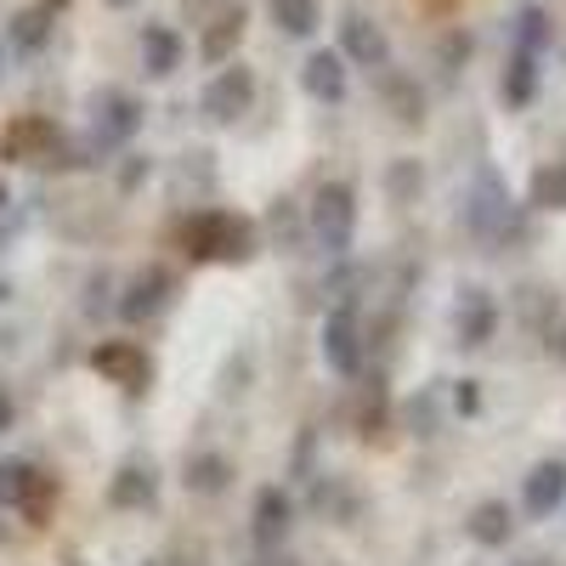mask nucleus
Instances as JSON below:
<instances>
[{
	"label": "nucleus",
	"mask_w": 566,
	"mask_h": 566,
	"mask_svg": "<svg viewBox=\"0 0 566 566\" xmlns=\"http://www.w3.org/2000/svg\"><path fill=\"white\" fill-rule=\"evenodd\" d=\"M154 499V470H142V464H125L119 476H114V504L130 510V504H148Z\"/></svg>",
	"instance_id": "nucleus-18"
},
{
	"label": "nucleus",
	"mask_w": 566,
	"mask_h": 566,
	"mask_svg": "<svg viewBox=\"0 0 566 566\" xmlns=\"http://www.w3.org/2000/svg\"><path fill=\"white\" fill-rule=\"evenodd\" d=\"M52 504H57V488H52V476H40V470H34V482H29V493H23V515H29V522H45V515H52Z\"/></svg>",
	"instance_id": "nucleus-24"
},
{
	"label": "nucleus",
	"mask_w": 566,
	"mask_h": 566,
	"mask_svg": "<svg viewBox=\"0 0 566 566\" xmlns=\"http://www.w3.org/2000/svg\"><path fill=\"white\" fill-rule=\"evenodd\" d=\"M386 97H391V108H397L402 125H419V119H424V97H419L408 80H386Z\"/></svg>",
	"instance_id": "nucleus-25"
},
{
	"label": "nucleus",
	"mask_w": 566,
	"mask_h": 566,
	"mask_svg": "<svg viewBox=\"0 0 566 566\" xmlns=\"http://www.w3.org/2000/svg\"><path fill=\"white\" fill-rule=\"evenodd\" d=\"M239 40H244V12H221L210 29H205V40H199V52H205V63H232V52H239Z\"/></svg>",
	"instance_id": "nucleus-12"
},
{
	"label": "nucleus",
	"mask_w": 566,
	"mask_h": 566,
	"mask_svg": "<svg viewBox=\"0 0 566 566\" xmlns=\"http://www.w3.org/2000/svg\"><path fill=\"white\" fill-rule=\"evenodd\" d=\"M0 205H7V187H0Z\"/></svg>",
	"instance_id": "nucleus-33"
},
{
	"label": "nucleus",
	"mask_w": 566,
	"mask_h": 566,
	"mask_svg": "<svg viewBox=\"0 0 566 566\" xmlns=\"http://www.w3.org/2000/svg\"><path fill=\"white\" fill-rule=\"evenodd\" d=\"M91 125H97L103 142H125L142 125V103L125 97V91H97V97H91Z\"/></svg>",
	"instance_id": "nucleus-5"
},
{
	"label": "nucleus",
	"mask_w": 566,
	"mask_h": 566,
	"mask_svg": "<svg viewBox=\"0 0 566 566\" xmlns=\"http://www.w3.org/2000/svg\"><path fill=\"white\" fill-rule=\"evenodd\" d=\"M560 499H566V464L549 459V464H538L533 476H527V510L533 515H549Z\"/></svg>",
	"instance_id": "nucleus-13"
},
{
	"label": "nucleus",
	"mask_w": 566,
	"mask_h": 566,
	"mask_svg": "<svg viewBox=\"0 0 566 566\" xmlns=\"http://www.w3.org/2000/svg\"><path fill=\"white\" fill-rule=\"evenodd\" d=\"M510 527H515V522H510V504H499V499H488L476 515H470V538L488 544V549H493V544H510Z\"/></svg>",
	"instance_id": "nucleus-16"
},
{
	"label": "nucleus",
	"mask_w": 566,
	"mask_h": 566,
	"mask_svg": "<svg viewBox=\"0 0 566 566\" xmlns=\"http://www.w3.org/2000/svg\"><path fill=\"white\" fill-rule=\"evenodd\" d=\"M533 205L566 210V159H555V165H544V170L533 176Z\"/></svg>",
	"instance_id": "nucleus-19"
},
{
	"label": "nucleus",
	"mask_w": 566,
	"mask_h": 566,
	"mask_svg": "<svg viewBox=\"0 0 566 566\" xmlns=\"http://www.w3.org/2000/svg\"><path fill=\"white\" fill-rule=\"evenodd\" d=\"M255 566H295V560H290V555H261Z\"/></svg>",
	"instance_id": "nucleus-29"
},
{
	"label": "nucleus",
	"mask_w": 566,
	"mask_h": 566,
	"mask_svg": "<svg viewBox=\"0 0 566 566\" xmlns=\"http://www.w3.org/2000/svg\"><path fill=\"white\" fill-rule=\"evenodd\" d=\"M165 290H170V283H165V272H142L136 283H130V295H125V317L136 323V317H148V312H159V301H165Z\"/></svg>",
	"instance_id": "nucleus-17"
},
{
	"label": "nucleus",
	"mask_w": 566,
	"mask_h": 566,
	"mask_svg": "<svg viewBox=\"0 0 566 566\" xmlns=\"http://www.w3.org/2000/svg\"><path fill=\"white\" fill-rule=\"evenodd\" d=\"M560 357H566V328H560Z\"/></svg>",
	"instance_id": "nucleus-32"
},
{
	"label": "nucleus",
	"mask_w": 566,
	"mask_h": 566,
	"mask_svg": "<svg viewBox=\"0 0 566 566\" xmlns=\"http://www.w3.org/2000/svg\"><path fill=\"white\" fill-rule=\"evenodd\" d=\"M52 148H57V130L45 125V119H18V125L7 130V154L23 159V165H40Z\"/></svg>",
	"instance_id": "nucleus-10"
},
{
	"label": "nucleus",
	"mask_w": 566,
	"mask_h": 566,
	"mask_svg": "<svg viewBox=\"0 0 566 566\" xmlns=\"http://www.w3.org/2000/svg\"><path fill=\"white\" fill-rule=\"evenodd\" d=\"M12 424V397H7V386H0V431Z\"/></svg>",
	"instance_id": "nucleus-28"
},
{
	"label": "nucleus",
	"mask_w": 566,
	"mask_h": 566,
	"mask_svg": "<svg viewBox=\"0 0 566 566\" xmlns=\"http://www.w3.org/2000/svg\"><path fill=\"white\" fill-rule=\"evenodd\" d=\"M301 85L312 91L317 103H340L346 97V63L335 52H312L306 69H301Z\"/></svg>",
	"instance_id": "nucleus-8"
},
{
	"label": "nucleus",
	"mask_w": 566,
	"mask_h": 566,
	"mask_svg": "<svg viewBox=\"0 0 566 566\" xmlns=\"http://www.w3.org/2000/svg\"><path fill=\"white\" fill-rule=\"evenodd\" d=\"M504 216H510L504 187H499V176H493V170H482V176H476V205H470V221H476L482 232H493Z\"/></svg>",
	"instance_id": "nucleus-14"
},
{
	"label": "nucleus",
	"mask_w": 566,
	"mask_h": 566,
	"mask_svg": "<svg viewBox=\"0 0 566 566\" xmlns=\"http://www.w3.org/2000/svg\"><path fill=\"white\" fill-rule=\"evenodd\" d=\"M312 227H317V244H323L328 255H346V250H352V232H357V199H352V187H346V181L317 187Z\"/></svg>",
	"instance_id": "nucleus-2"
},
{
	"label": "nucleus",
	"mask_w": 566,
	"mask_h": 566,
	"mask_svg": "<svg viewBox=\"0 0 566 566\" xmlns=\"http://www.w3.org/2000/svg\"><path fill=\"white\" fill-rule=\"evenodd\" d=\"M108 7H136V0H108Z\"/></svg>",
	"instance_id": "nucleus-31"
},
{
	"label": "nucleus",
	"mask_w": 566,
	"mask_h": 566,
	"mask_svg": "<svg viewBox=\"0 0 566 566\" xmlns=\"http://www.w3.org/2000/svg\"><path fill=\"white\" fill-rule=\"evenodd\" d=\"M40 7H45V12H57V7H69V0H40Z\"/></svg>",
	"instance_id": "nucleus-30"
},
{
	"label": "nucleus",
	"mask_w": 566,
	"mask_h": 566,
	"mask_svg": "<svg viewBox=\"0 0 566 566\" xmlns=\"http://www.w3.org/2000/svg\"><path fill=\"white\" fill-rule=\"evenodd\" d=\"M45 34H52V12H45V7H29V12L12 18V40L29 45V52H34V45H45Z\"/></svg>",
	"instance_id": "nucleus-21"
},
{
	"label": "nucleus",
	"mask_w": 566,
	"mask_h": 566,
	"mask_svg": "<svg viewBox=\"0 0 566 566\" xmlns=\"http://www.w3.org/2000/svg\"><path fill=\"white\" fill-rule=\"evenodd\" d=\"M459 328H464V346H482V340H488L493 312H488V301H482V295H470V317H459Z\"/></svg>",
	"instance_id": "nucleus-27"
},
{
	"label": "nucleus",
	"mask_w": 566,
	"mask_h": 566,
	"mask_svg": "<svg viewBox=\"0 0 566 566\" xmlns=\"http://www.w3.org/2000/svg\"><path fill=\"white\" fill-rule=\"evenodd\" d=\"M283 533H290V499H283V488H266L255 499V544L261 549H277Z\"/></svg>",
	"instance_id": "nucleus-11"
},
{
	"label": "nucleus",
	"mask_w": 566,
	"mask_h": 566,
	"mask_svg": "<svg viewBox=\"0 0 566 566\" xmlns=\"http://www.w3.org/2000/svg\"><path fill=\"white\" fill-rule=\"evenodd\" d=\"M533 85H538V74H533V57L527 52H515V63H510V74H504V103H533Z\"/></svg>",
	"instance_id": "nucleus-20"
},
{
	"label": "nucleus",
	"mask_w": 566,
	"mask_h": 566,
	"mask_svg": "<svg viewBox=\"0 0 566 566\" xmlns=\"http://www.w3.org/2000/svg\"><path fill=\"white\" fill-rule=\"evenodd\" d=\"M91 368H97V374H108V380L114 386H125V391H142V386H148V357H142L130 340H108V346H97V352H91Z\"/></svg>",
	"instance_id": "nucleus-4"
},
{
	"label": "nucleus",
	"mask_w": 566,
	"mask_h": 566,
	"mask_svg": "<svg viewBox=\"0 0 566 566\" xmlns=\"http://www.w3.org/2000/svg\"><path fill=\"white\" fill-rule=\"evenodd\" d=\"M29 482H34V464H23V459H0V504H23Z\"/></svg>",
	"instance_id": "nucleus-22"
},
{
	"label": "nucleus",
	"mask_w": 566,
	"mask_h": 566,
	"mask_svg": "<svg viewBox=\"0 0 566 566\" xmlns=\"http://www.w3.org/2000/svg\"><path fill=\"white\" fill-rule=\"evenodd\" d=\"M515 34H522V52L533 57V52H538V45L549 40V18H544L538 7H527L522 18H515Z\"/></svg>",
	"instance_id": "nucleus-26"
},
{
	"label": "nucleus",
	"mask_w": 566,
	"mask_h": 566,
	"mask_svg": "<svg viewBox=\"0 0 566 566\" xmlns=\"http://www.w3.org/2000/svg\"><path fill=\"white\" fill-rule=\"evenodd\" d=\"M181 244H187L193 261H244L255 232H250V221L227 216V210H205V216H193L181 227Z\"/></svg>",
	"instance_id": "nucleus-1"
},
{
	"label": "nucleus",
	"mask_w": 566,
	"mask_h": 566,
	"mask_svg": "<svg viewBox=\"0 0 566 566\" xmlns=\"http://www.w3.org/2000/svg\"><path fill=\"white\" fill-rule=\"evenodd\" d=\"M250 103H255V74H250L244 63H227V69L205 85V114H210L216 125H232L239 114H250Z\"/></svg>",
	"instance_id": "nucleus-3"
},
{
	"label": "nucleus",
	"mask_w": 566,
	"mask_h": 566,
	"mask_svg": "<svg viewBox=\"0 0 566 566\" xmlns=\"http://www.w3.org/2000/svg\"><path fill=\"white\" fill-rule=\"evenodd\" d=\"M340 40H346V57L363 63V69H386V57H391L386 29H380V23H368L363 12H352V18L340 23Z\"/></svg>",
	"instance_id": "nucleus-7"
},
{
	"label": "nucleus",
	"mask_w": 566,
	"mask_h": 566,
	"mask_svg": "<svg viewBox=\"0 0 566 566\" xmlns=\"http://www.w3.org/2000/svg\"><path fill=\"white\" fill-rule=\"evenodd\" d=\"M323 357L335 374H357L363 368V340H357V317L352 312H328L323 323Z\"/></svg>",
	"instance_id": "nucleus-6"
},
{
	"label": "nucleus",
	"mask_w": 566,
	"mask_h": 566,
	"mask_svg": "<svg viewBox=\"0 0 566 566\" xmlns=\"http://www.w3.org/2000/svg\"><path fill=\"white\" fill-rule=\"evenodd\" d=\"M142 69H148L154 80L176 74V69H181V34L165 29V23H148V29H142Z\"/></svg>",
	"instance_id": "nucleus-9"
},
{
	"label": "nucleus",
	"mask_w": 566,
	"mask_h": 566,
	"mask_svg": "<svg viewBox=\"0 0 566 566\" xmlns=\"http://www.w3.org/2000/svg\"><path fill=\"white\" fill-rule=\"evenodd\" d=\"M272 23H277L283 34L306 40V34H317V23H323V7H317V0H272Z\"/></svg>",
	"instance_id": "nucleus-15"
},
{
	"label": "nucleus",
	"mask_w": 566,
	"mask_h": 566,
	"mask_svg": "<svg viewBox=\"0 0 566 566\" xmlns=\"http://www.w3.org/2000/svg\"><path fill=\"white\" fill-rule=\"evenodd\" d=\"M187 488H199V493H221V488H227V459H216V453L193 459V464H187Z\"/></svg>",
	"instance_id": "nucleus-23"
}]
</instances>
